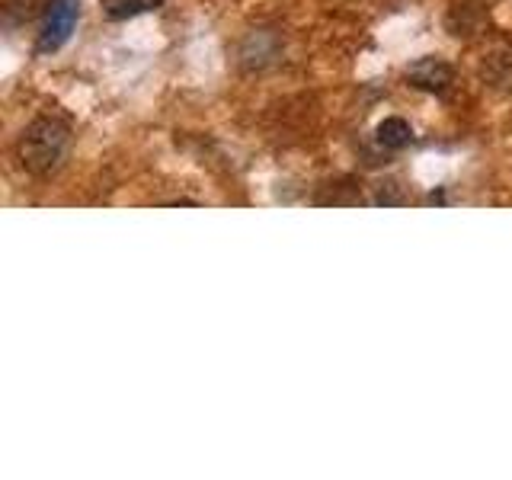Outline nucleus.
Segmentation results:
<instances>
[{
  "label": "nucleus",
  "mask_w": 512,
  "mask_h": 480,
  "mask_svg": "<svg viewBox=\"0 0 512 480\" xmlns=\"http://www.w3.org/2000/svg\"><path fill=\"white\" fill-rule=\"evenodd\" d=\"M375 141L381 144V148H388V151H400V148H407V144L413 141V128H410L407 119L391 116V119H384L375 128Z\"/></svg>",
  "instance_id": "4"
},
{
  "label": "nucleus",
  "mask_w": 512,
  "mask_h": 480,
  "mask_svg": "<svg viewBox=\"0 0 512 480\" xmlns=\"http://www.w3.org/2000/svg\"><path fill=\"white\" fill-rule=\"evenodd\" d=\"M452 64H445L442 58H420L413 61L407 68V80L416 87V90H426V93H442L448 84H452Z\"/></svg>",
  "instance_id": "3"
},
{
  "label": "nucleus",
  "mask_w": 512,
  "mask_h": 480,
  "mask_svg": "<svg viewBox=\"0 0 512 480\" xmlns=\"http://www.w3.org/2000/svg\"><path fill=\"white\" fill-rule=\"evenodd\" d=\"M68 151H71V128L61 119H48V116L29 122L26 132L20 135V144H16L20 164L32 176L55 173L64 164Z\"/></svg>",
  "instance_id": "1"
},
{
  "label": "nucleus",
  "mask_w": 512,
  "mask_h": 480,
  "mask_svg": "<svg viewBox=\"0 0 512 480\" xmlns=\"http://www.w3.org/2000/svg\"><path fill=\"white\" fill-rule=\"evenodd\" d=\"M160 4H164V0H109L106 16L109 20H132V16L157 10Z\"/></svg>",
  "instance_id": "5"
},
{
  "label": "nucleus",
  "mask_w": 512,
  "mask_h": 480,
  "mask_svg": "<svg viewBox=\"0 0 512 480\" xmlns=\"http://www.w3.org/2000/svg\"><path fill=\"white\" fill-rule=\"evenodd\" d=\"M77 16H80V0H52L45 13V23L39 32V52H58V48L71 39V32L77 26Z\"/></svg>",
  "instance_id": "2"
}]
</instances>
